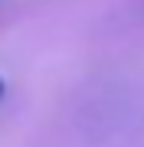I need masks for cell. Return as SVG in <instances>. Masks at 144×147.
<instances>
[{
	"label": "cell",
	"instance_id": "obj_1",
	"mask_svg": "<svg viewBox=\"0 0 144 147\" xmlns=\"http://www.w3.org/2000/svg\"><path fill=\"white\" fill-rule=\"evenodd\" d=\"M0 95H3V79H0Z\"/></svg>",
	"mask_w": 144,
	"mask_h": 147
}]
</instances>
